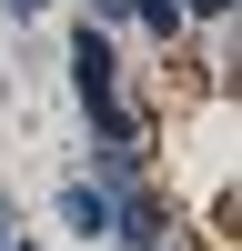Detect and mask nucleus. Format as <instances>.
<instances>
[{
	"label": "nucleus",
	"instance_id": "f257e3e1",
	"mask_svg": "<svg viewBox=\"0 0 242 251\" xmlns=\"http://www.w3.org/2000/svg\"><path fill=\"white\" fill-rule=\"evenodd\" d=\"M51 221H60V241L101 251V181H91V171H60V181H51Z\"/></svg>",
	"mask_w": 242,
	"mask_h": 251
},
{
	"label": "nucleus",
	"instance_id": "7ed1b4c3",
	"mask_svg": "<svg viewBox=\"0 0 242 251\" xmlns=\"http://www.w3.org/2000/svg\"><path fill=\"white\" fill-rule=\"evenodd\" d=\"M121 10L131 0H81V20H101V30H121Z\"/></svg>",
	"mask_w": 242,
	"mask_h": 251
},
{
	"label": "nucleus",
	"instance_id": "f03ea898",
	"mask_svg": "<svg viewBox=\"0 0 242 251\" xmlns=\"http://www.w3.org/2000/svg\"><path fill=\"white\" fill-rule=\"evenodd\" d=\"M182 20H192V30H222V20H232V0H182Z\"/></svg>",
	"mask_w": 242,
	"mask_h": 251
},
{
	"label": "nucleus",
	"instance_id": "39448f33",
	"mask_svg": "<svg viewBox=\"0 0 242 251\" xmlns=\"http://www.w3.org/2000/svg\"><path fill=\"white\" fill-rule=\"evenodd\" d=\"M151 251H192V241H182V231H172V241H151Z\"/></svg>",
	"mask_w": 242,
	"mask_h": 251
},
{
	"label": "nucleus",
	"instance_id": "20e7f679",
	"mask_svg": "<svg viewBox=\"0 0 242 251\" xmlns=\"http://www.w3.org/2000/svg\"><path fill=\"white\" fill-rule=\"evenodd\" d=\"M0 10H10V20H51L60 0H0Z\"/></svg>",
	"mask_w": 242,
	"mask_h": 251
}]
</instances>
